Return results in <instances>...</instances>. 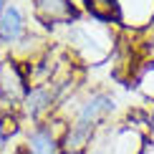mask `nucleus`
<instances>
[{"label":"nucleus","mask_w":154,"mask_h":154,"mask_svg":"<svg viewBox=\"0 0 154 154\" xmlns=\"http://www.w3.org/2000/svg\"><path fill=\"white\" fill-rule=\"evenodd\" d=\"M144 134L134 126H111L109 129V154H144Z\"/></svg>","instance_id":"7"},{"label":"nucleus","mask_w":154,"mask_h":154,"mask_svg":"<svg viewBox=\"0 0 154 154\" xmlns=\"http://www.w3.org/2000/svg\"><path fill=\"white\" fill-rule=\"evenodd\" d=\"M66 121H41L33 124L23 137V154H63Z\"/></svg>","instance_id":"3"},{"label":"nucleus","mask_w":154,"mask_h":154,"mask_svg":"<svg viewBox=\"0 0 154 154\" xmlns=\"http://www.w3.org/2000/svg\"><path fill=\"white\" fill-rule=\"evenodd\" d=\"M8 5H10V0H0V15H3V10L8 8Z\"/></svg>","instance_id":"9"},{"label":"nucleus","mask_w":154,"mask_h":154,"mask_svg":"<svg viewBox=\"0 0 154 154\" xmlns=\"http://www.w3.org/2000/svg\"><path fill=\"white\" fill-rule=\"evenodd\" d=\"M33 15L43 25H73L79 20V8L73 0H33Z\"/></svg>","instance_id":"5"},{"label":"nucleus","mask_w":154,"mask_h":154,"mask_svg":"<svg viewBox=\"0 0 154 154\" xmlns=\"http://www.w3.org/2000/svg\"><path fill=\"white\" fill-rule=\"evenodd\" d=\"M61 101V83L58 81H43V83H35V86H28L23 101H20V116L30 124H41L46 121V116L58 106Z\"/></svg>","instance_id":"2"},{"label":"nucleus","mask_w":154,"mask_h":154,"mask_svg":"<svg viewBox=\"0 0 154 154\" xmlns=\"http://www.w3.org/2000/svg\"><path fill=\"white\" fill-rule=\"evenodd\" d=\"M63 154H81V152H63Z\"/></svg>","instance_id":"10"},{"label":"nucleus","mask_w":154,"mask_h":154,"mask_svg":"<svg viewBox=\"0 0 154 154\" xmlns=\"http://www.w3.org/2000/svg\"><path fill=\"white\" fill-rule=\"evenodd\" d=\"M25 91H28V79L20 71V63L13 58L3 61L0 63V101L8 109H15L20 106Z\"/></svg>","instance_id":"4"},{"label":"nucleus","mask_w":154,"mask_h":154,"mask_svg":"<svg viewBox=\"0 0 154 154\" xmlns=\"http://www.w3.org/2000/svg\"><path fill=\"white\" fill-rule=\"evenodd\" d=\"M5 121H8V114H5V104L0 101V154L5 152V146H8V139L13 137V131H15V126H8Z\"/></svg>","instance_id":"8"},{"label":"nucleus","mask_w":154,"mask_h":154,"mask_svg":"<svg viewBox=\"0 0 154 154\" xmlns=\"http://www.w3.org/2000/svg\"><path fill=\"white\" fill-rule=\"evenodd\" d=\"M119 101L116 96L106 88H94L88 91L79 104L73 106L71 119L66 121L63 131V152H81L91 144L96 131L104 129L106 121L116 114Z\"/></svg>","instance_id":"1"},{"label":"nucleus","mask_w":154,"mask_h":154,"mask_svg":"<svg viewBox=\"0 0 154 154\" xmlns=\"http://www.w3.org/2000/svg\"><path fill=\"white\" fill-rule=\"evenodd\" d=\"M28 35V20L18 3H10L0 15V51H10Z\"/></svg>","instance_id":"6"}]
</instances>
